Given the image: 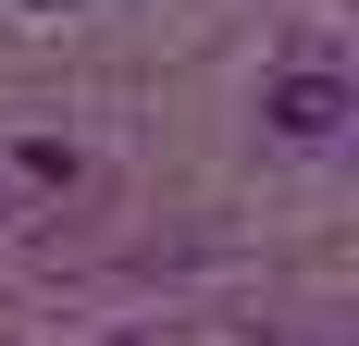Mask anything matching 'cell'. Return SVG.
Wrapping results in <instances>:
<instances>
[{
  "mask_svg": "<svg viewBox=\"0 0 359 346\" xmlns=\"http://www.w3.org/2000/svg\"><path fill=\"white\" fill-rule=\"evenodd\" d=\"M273 124H285V137H334V124H347V74H323V62L273 74Z\"/></svg>",
  "mask_w": 359,
  "mask_h": 346,
  "instance_id": "6da1fadb",
  "label": "cell"
},
{
  "mask_svg": "<svg viewBox=\"0 0 359 346\" xmlns=\"http://www.w3.org/2000/svg\"><path fill=\"white\" fill-rule=\"evenodd\" d=\"M37 13H62V0H37Z\"/></svg>",
  "mask_w": 359,
  "mask_h": 346,
  "instance_id": "7a4b0ae2",
  "label": "cell"
}]
</instances>
